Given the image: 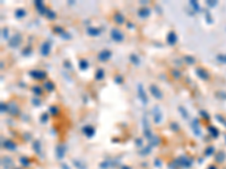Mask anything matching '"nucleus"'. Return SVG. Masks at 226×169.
Returning <instances> with one entry per match:
<instances>
[{"label": "nucleus", "instance_id": "7", "mask_svg": "<svg viewBox=\"0 0 226 169\" xmlns=\"http://www.w3.org/2000/svg\"><path fill=\"white\" fill-rule=\"evenodd\" d=\"M113 21H114L116 25H123L125 23V18L121 12L116 10V12H114V14H113Z\"/></svg>", "mask_w": 226, "mask_h": 169}, {"label": "nucleus", "instance_id": "28", "mask_svg": "<svg viewBox=\"0 0 226 169\" xmlns=\"http://www.w3.org/2000/svg\"><path fill=\"white\" fill-rule=\"evenodd\" d=\"M114 80H115V82H116V83H122V82H123V78H122V76L118 74V76H115V78H114Z\"/></svg>", "mask_w": 226, "mask_h": 169}, {"label": "nucleus", "instance_id": "22", "mask_svg": "<svg viewBox=\"0 0 226 169\" xmlns=\"http://www.w3.org/2000/svg\"><path fill=\"white\" fill-rule=\"evenodd\" d=\"M84 132H85V134H87V135L91 138L93 135V133L95 132V130H94V128H92V126H85V128H84Z\"/></svg>", "mask_w": 226, "mask_h": 169}, {"label": "nucleus", "instance_id": "32", "mask_svg": "<svg viewBox=\"0 0 226 169\" xmlns=\"http://www.w3.org/2000/svg\"><path fill=\"white\" fill-rule=\"evenodd\" d=\"M2 36L3 39H8V28H3L2 30Z\"/></svg>", "mask_w": 226, "mask_h": 169}, {"label": "nucleus", "instance_id": "8", "mask_svg": "<svg viewBox=\"0 0 226 169\" xmlns=\"http://www.w3.org/2000/svg\"><path fill=\"white\" fill-rule=\"evenodd\" d=\"M22 42V37L19 34H16V35H14L12 37H10V40H9L8 44L10 48H17L18 45L21 44Z\"/></svg>", "mask_w": 226, "mask_h": 169}, {"label": "nucleus", "instance_id": "23", "mask_svg": "<svg viewBox=\"0 0 226 169\" xmlns=\"http://www.w3.org/2000/svg\"><path fill=\"white\" fill-rule=\"evenodd\" d=\"M171 76H172L174 79H180L181 78V72L176 70V69H172L171 70Z\"/></svg>", "mask_w": 226, "mask_h": 169}, {"label": "nucleus", "instance_id": "20", "mask_svg": "<svg viewBox=\"0 0 226 169\" xmlns=\"http://www.w3.org/2000/svg\"><path fill=\"white\" fill-rule=\"evenodd\" d=\"M25 15H26V12H25L24 8H19V9H17V10L15 12V16H16V18H18V19L23 18Z\"/></svg>", "mask_w": 226, "mask_h": 169}, {"label": "nucleus", "instance_id": "27", "mask_svg": "<svg viewBox=\"0 0 226 169\" xmlns=\"http://www.w3.org/2000/svg\"><path fill=\"white\" fill-rule=\"evenodd\" d=\"M53 32L56 33V34H60V35H62L63 33H65V30H63L61 26H53Z\"/></svg>", "mask_w": 226, "mask_h": 169}, {"label": "nucleus", "instance_id": "5", "mask_svg": "<svg viewBox=\"0 0 226 169\" xmlns=\"http://www.w3.org/2000/svg\"><path fill=\"white\" fill-rule=\"evenodd\" d=\"M111 56H112V52L110 50H102L97 54V60L101 62H106L107 60L111 59Z\"/></svg>", "mask_w": 226, "mask_h": 169}, {"label": "nucleus", "instance_id": "25", "mask_svg": "<svg viewBox=\"0 0 226 169\" xmlns=\"http://www.w3.org/2000/svg\"><path fill=\"white\" fill-rule=\"evenodd\" d=\"M47 17L49 18V21H54L56 17V14L53 12V10H50V9H49L48 12H47Z\"/></svg>", "mask_w": 226, "mask_h": 169}, {"label": "nucleus", "instance_id": "3", "mask_svg": "<svg viewBox=\"0 0 226 169\" xmlns=\"http://www.w3.org/2000/svg\"><path fill=\"white\" fill-rule=\"evenodd\" d=\"M30 76L35 80H45L48 74L44 70H32L30 71Z\"/></svg>", "mask_w": 226, "mask_h": 169}, {"label": "nucleus", "instance_id": "19", "mask_svg": "<svg viewBox=\"0 0 226 169\" xmlns=\"http://www.w3.org/2000/svg\"><path fill=\"white\" fill-rule=\"evenodd\" d=\"M154 115H155V122L158 123V122L161 121V112H160V107L155 106L154 107Z\"/></svg>", "mask_w": 226, "mask_h": 169}, {"label": "nucleus", "instance_id": "18", "mask_svg": "<svg viewBox=\"0 0 226 169\" xmlns=\"http://www.w3.org/2000/svg\"><path fill=\"white\" fill-rule=\"evenodd\" d=\"M49 112L52 116H56L60 113V107L56 106V105H52V106L49 107Z\"/></svg>", "mask_w": 226, "mask_h": 169}, {"label": "nucleus", "instance_id": "1", "mask_svg": "<svg viewBox=\"0 0 226 169\" xmlns=\"http://www.w3.org/2000/svg\"><path fill=\"white\" fill-rule=\"evenodd\" d=\"M110 35H111V39H112L113 41L118 42V43L125 41V34H123L122 31L119 30L118 27H113L110 32Z\"/></svg>", "mask_w": 226, "mask_h": 169}, {"label": "nucleus", "instance_id": "24", "mask_svg": "<svg viewBox=\"0 0 226 169\" xmlns=\"http://www.w3.org/2000/svg\"><path fill=\"white\" fill-rule=\"evenodd\" d=\"M130 61L134 63L135 65H138L140 63L139 58H138V55H136V54H131V55H130Z\"/></svg>", "mask_w": 226, "mask_h": 169}, {"label": "nucleus", "instance_id": "6", "mask_svg": "<svg viewBox=\"0 0 226 169\" xmlns=\"http://www.w3.org/2000/svg\"><path fill=\"white\" fill-rule=\"evenodd\" d=\"M51 52V43L49 41H45L40 48V53L43 56H48Z\"/></svg>", "mask_w": 226, "mask_h": 169}, {"label": "nucleus", "instance_id": "16", "mask_svg": "<svg viewBox=\"0 0 226 169\" xmlns=\"http://www.w3.org/2000/svg\"><path fill=\"white\" fill-rule=\"evenodd\" d=\"M87 33H88L91 36H97L101 34V30H100V28H96V27H88V28H87Z\"/></svg>", "mask_w": 226, "mask_h": 169}, {"label": "nucleus", "instance_id": "11", "mask_svg": "<svg viewBox=\"0 0 226 169\" xmlns=\"http://www.w3.org/2000/svg\"><path fill=\"white\" fill-rule=\"evenodd\" d=\"M35 7H36V9L39 10L40 14H42V15H47V12H48L49 9L45 7L43 1H35Z\"/></svg>", "mask_w": 226, "mask_h": 169}, {"label": "nucleus", "instance_id": "21", "mask_svg": "<svg viewBox=\"0 0 226 169\" xmlns=\"http://www.w3.org/2000/svg\"><path fill=\"white\" fill-rule=\"evenodd\" d=\"M183 60H184L185 63H187V64H189V65H192V64H194V63H196V59H194V56H191V55H184Z\"/></svg>", "mask_w": 226, "mask_h": 169}, {"label": "nucleus", "instance_id": "29", "mask_svg": "<svg viewBox=\"0 0 226 169\" xmlns=\"http://www.w3.org/2000/svg\"><path fill=\"white\" fill-rule=\"evenodd\" d=\"M31 51H32V48H31V46H27L24 51H22V53L25 54V55H28V54L31 53Z\"/></svg>", "mask_w": 226, "mask_h": 169}, {"label": "nucleus", "instance_id": "30", "mask_svg": "<svg viewBox=\"0 0 226 169\" xmlns=\"http://www.w3.org/2000/svg\"><path fill=\"white\" fill-rule=\"evenodd\" d=\"M190 5H191L192 7H194V9H196L197 12L199 10V6H198V3H197L196 1H190Z\"/></svg>", "mask_w": 226, "mask_h": 169}, {"label": "nucleus", "instance_id": "12", "mask_svg": "<svg viewBox=\"0 0 226 169\" xmlns=\"http://www.w3.org/2000/svg\"><path fill=\"white\" fill-rule=\"evenodd\" d=\"M43 88H44L45 92H52L56 89V85H54L53 81L51 80H45L44 82H43Z\"/></svg>", "mask_w": 226, "mask_h": 169}, {"label": "nucleus", "instance_id": "13", "mask_svg": "<svg viewBox=\"0 0 226 169\" xmlns=\"http://www.w3.org/2000/svg\"><path fill=\"white\" fill-rule=\"evenodd\" d=\"M31 90H32V92L34 94L35 96H42L43 94H44V88L43 87H41L40 85H34V86L31 87Z\"/></svg>", "mask_w": 226, "mask_h": 169}, {"label": "nucleus", "instance_id": "14", "mask_svg": "<svg viewBox=\"0 0 226 169\" xmlns=\"http://www.w3.org/2000/svg\"><path fill=\"white\" fill-rule=\"evenodd\" d=\"M149 15H150V9L147 8V7H143L138 10V16L140 18H147Z\"/></svg>", "mask_w": 226, "mask_h": 169}, {"label": "nucleus", "instance_id": "4", "mask_svg": "<svg viewBox=\"0 0 226 169\" xmlns=\"http://www.w3.org/2000/svg\"><path fill=\"white\" fill-rule=\"evenodd\" d=\"M8 113H10V115L12 116H17L18 114H19V112H21V108H19V106L17 105V103L14 101H9L8 104Z\"/></svg>", "mask_w": 226, "mask_h": 169}, {"label": "nucleus", "instance_id": "15", "mask_svg": "<svg viewBox=\"0 0 226 169\" xmlns=\"http://www.w3.org/2000/svg\"><path fill=\"white\" fill-rule=\"evenodd\" d=\"M196 71H197V74H198L201 79H204V80H207L209 78V74L207 73V71H206L204 68H197Z\"/></svg>", "mask_w": 226, "mask_h": 169}, {"label": "nucleus", "instance_id": "17", "mask_svg": "<svg viewBox=\"0 0 226 169\" xmlns=\"http://www.w3.org/2000/svg\"><path fill=\"white\" fill-rule=\"evenodd\" d=\"M105 77V71H104V69H102V68H100V69H97V71L95 72V80H102L103 78Z\"/></svg>", "mask_w": 226, "mask_h": 169}, {"label": "nucleus", "instance_id": "10", "mask_svg": "<svg viewBox=\"0 0 226 169\" xmlns=\"http://www.w3.org/2000/svg\"><path fill=\"white\" fill-rule=\"evenodd\" d=\"M166 41L170 45H174L178 41V36H176V33L174 31H171V32L167 34V37H166Z\"/></svg>", "mask_w": 226, "mask_h": 169}, {"label": "nucleus", "instance_id": "9", "mask_svg": "<svg viewBox=\"0 0 226 169\" xmlns=\"http://www.w3.org/2000/svg\"><path fill=\"white\" fill-rule=\"evenodd\" d=\"M138 96H139L140 101H143L144 105L147 104V94H146V92L144 90L143 85H138Z\"/></svg>", "mask_w": 226, "mask_h": 169}, {"label": "nucleus", "instance_id": "31", "mask_svg": "<svg viewBox=\"0 0 226 169\" xmlns=\"http://www.w3.org/2000/svg\"><path fill=\"white\" fill-rule=\"evenodd\" d=\"M1 112H8V105L1 103Z\"/></svg>", "mask_w": 226, "mask_h": 169}, {"label": "nucleus", "instance_id": "2", "mask_svg": "<svg viewBox=\"0 0 226 169\" xmlns=\"http://www.w3.org/2000/svg\"><path fill=\"white\" fill-rule=\"evenodd\" d=\"M149 92H150V95H152L153 97L156 98V99H158V101L163 99V97H164L162 90L158 88V86H156V85H154V83H152V85L149 86Z\"/></svg>", "mask_w": 226, "mask_h": 169}, {"label": "nucleus", "instance_id": "26", "mask_svg": "<svg viewBox=\"0 0 226 169\" xmlns=\"http://www.w3.org/2000/svg\"><path fill=\"white\" fill-rule=\"evenodd\" d=\"M79 68H81V70H86L88 68V62L85 59H81V62H79Z\"/></svg>", "mask_w": 226, "mask_h": 169}]
</instances>
